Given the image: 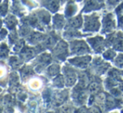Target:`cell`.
Masks as SVG:
<instances>
[{
  "label": "cell",
  "mask_w": 123,
  "mask_h": 113,
  "mask_svg": "<svg viewBox=\"0 0 123 113\" xmlns=\"http://www.w3.org/2000/svg\"><path fill=\"white\" fill-rule=\"evenodd\" d=\"M71 50L74 53L77 54H84L89 51V47L83 41H76L71 42Z\"/></svg>",
  "instance_id": "cell-1"
},
{
  "label": "cell",
  "mask_w": 123,
  "mask_h": 113,
  "mask_svg": "<svg viewBox=\"0 0 123 113\" xmlns=\"http://www.w3.org/2000/svg\"><path fill=\"white\" fill-rule=\"evenodd\" d=\"M91 57L89 56H79V57H75L74 59L69 60V62L72 63V64L77 66L79 68H86L89 64V63L90 62Z\"/></svg>",
  "instance_id": "cell-2"
},
{
  "label": "cell",
  "mask_w": 123,
  "mask_h": 113,
  "mask_svg": "<svg viewBox=\"0 0 123 113\" xmlns=\"http://www.w3.org/2000/svg\"><path fill=\"white\" fill-rule=\"evenodd\" d=\"M99 21L98 19L94 17L86 18L85 19V30L86 31H98L99 28Z\"/></svg>",
  "instance_id": "cell-3"
},
{
  "label": "cell",
  "mask_w": 123,
  "mask_h": 113,
  "mask_svg": "<svg viewBox=\"0 0 123 113\" xmlns=\"http://www.w3.org/2000/svg\"><path fill=\"white\" fill-rule=\"evenodd\" d=\"M89 42L91 43L93 47L95 49V51H100L104 48V43H103L102 37H95V38H89Z\"/></svg>",
  "instance_id": "cell-4"
},
{
  "label": "cell",
  "mask_w": 123,
  "mask_h": 113,
  "mask_svg": "<svg viewBox=\"0 0 123 113\" xmlns=\"http://www.w3.org/2000/svg\"><path fill=\"white\" fill-rule=\"evenodd\" d=\"M68 71H65V79L68 85L72 86L74 84L76 81V74L73 71V69H67Z\"/></svg>",
  "instance_id": "cell-5"
},
{
  "label": "cell",
  "mask_w": 123,
  "mask_h": 113,
  "mask_svg": "<svg viewBox=\"0 0 123 113\" xmlns=\"http://www.w3.org/2000/svg\"><path fill=\"white\" fill-rule=\"evenodd\" d=\"M111 16H112L111 14H109V15H107V17L105 18L104 26H105V31H111L115 25L114 20H113V18Z\"/></svg>",
  "instance_id": "cell-6"
},
{
  "label": "cell",
  "mask_w": 123,
  "mask_h": 113,
  "mask_svg": "<svg viewBox=\"0 0 123 113\" xmlns=\"http://www.w3.org/2000/svg\"><path fill=\"white\" fill-rule=\"evenodd\" d=\"M115 49L118 51H123V36H119L116 38V41L114 44Z\"/></svg>",
  "instance_id": "cell-7"
},
{
  "label": "cell",
  "mask_w": 123,
  "mask_h": 113,
  "mask_svg": "<svg viewBox=\"0 0 123 113\" xmlns=\"http://www.w3.org/2000/svg\"><path fill=\"white\" fill-rule=\"evenodd\" d=\"M103 56L107 59H113L114 58V56H116V52L113 51L111 49H109L107 51H105V52L103 54Z\"/></svg>",
  "instance_id": "cell-8"
},
{
  "label": "cell",
  "mask_w": 123,
  "mask_h": 113,
  "mask_svg": "<svg viewBox=\"0 0 123 113\" xmlns=\"http://www.w3.org/2000/svg\"><path fill=\"white\" fill-rule=\"evenodd\" d=\"M116 65L119 68H123V54H121L116 57Z\"/></svg>",
  "instance_id": "cell-9"
},
{
  "label": "cell",
  "mask_w": 123,
  "mask_h": 113,
  "mask_svg": "<svg viewBox=\"0 0 123 113\" xmlns=\"http://www.w3.org/2000/svg\"><path fill=\"white\" fill-rule=\"evenodd\" d=\"M71 22H72L71 25H72L73 26H74V27H79V26L82 25V19H81V18H75V19H73Z\"/></svg>",
  "instance_id": "cell-10"
},
{
  "label": "cell",
  "mask_w": 123,
  "mask_h": 113,
  "mask_svg": "<svg viewBox=\"0 0 123 113\" xmlns=\"http://www.w3.org/2000/svg\"><path fill=\"white\" fill-rule=\"evenodd\" d=\"M89 91H91V92H96V91L99 89V84H98L97 83H92V84L89 85Z\"/></svg>",
  "instance_id": "cell-11"
},
{
  "label": "cell",
  "mask_w": 123,
  "mask_h": 113,
  "mask_svg": "<svg viewBox=\"0 0 123 113\" xmlns=\"http://www.w3.org/2000/svg\"><path fill=\"white\" fill-rule=\"evenodd\" d=\"M61 113H72V109L70 106H64L61 108Z\"/></svg>",
  "instance_id": "cell-12"
},
{
  "label": "cell",
  "mask_w": 123,
  "mask_h": 113,
  "mask_svg": "<svg viewBox=\"0 0 123 113\" xmlns=\"http://www.w3.org/2000/svg\"><path fill=\"white\" fill-rule=\"evenodd\" d=\"M89 111H90V113H101L100 109L98 106H93V107H91Z\"/></svg>",
  "instance_id": "cell-13"
},
{
  "label": "cell",
  "mask_w": 123,
  "mask_h": 113,
  "mask_svg": "<svg viewBox=\"0 0 123 113\" xmlns=\"http://www.w3.org/2000/svg\"><path fill=\"white\" fill-rule=\"evenodd\" d=\"M75 113H88V111L85 107H82V108H79L78 111H76Z\"/></svg>",
  "instance_id": "cell-14"
},
{
  "label": "cell",
  "mask_w": 123,
  "mask_h": 113,
  "mask_svg": "<svg viewBox=\"0 0 123 113\" xmlns=\"http://www.w3.org/2000/svg\"><path fill=\"white\" fill-rule=\"evenodd\" d=\"M3 74H4V71H3V69H0V76H2Z\"/></svg>",
  "instance_id": "cell-15"
},
{
  "label": "cell",
  "mask_w": 123,
  "mask_h": 113,
  "mask_svg": "<svg viewBox=\"0 0 123 113\" xmlns=\"http://www.w3.org/2000/svg\"><path fill=\"white\" fill-rule=\"evenodd\" d=\"M51 113H52V112H51Z\"/></svg>",
  "instance_id": "cell-16"
}]
</instances>
